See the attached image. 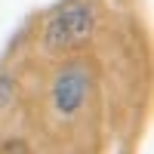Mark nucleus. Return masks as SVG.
Returning a JSON list of instances; mask_svg holds the SVG:
<instances>
[{"mask_svg":"<svg viewBox=\"0 0 154 154\" xmlns=\"http://www.w3.org/2000/svg\"><path fill=\"white\" fill-rule=\"evenodd\" d=\"M93 9L74 3L68 9H62L59 16H53V22L46 25V46L59 53V49H71V46H80L89 34H93Z\"/></svg>","mask_w":154,"mask_h":154,"instance_id":"nucleus-1","label":"nucleus"},{"mask_svg":"<svg viewBox=\"0 0 154 154\" xmlns=\"http://www.w3.org/2000/svg\"><path fill=\"white\" fill-rule=\"evenodd\" d=\"M86 89H89L86 71L80 65H68L53 83V102H56L59 114H74L86 102Z\"/></svg>","mask_w":154,"mask_h":154,"instance_id":"nucleus-2","label":"nucleus"}]
</instances>
